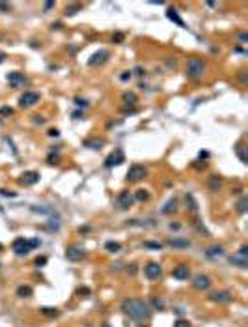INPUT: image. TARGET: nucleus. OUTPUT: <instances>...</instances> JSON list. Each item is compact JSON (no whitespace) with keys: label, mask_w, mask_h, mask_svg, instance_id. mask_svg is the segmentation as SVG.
<instances>
[{"label":"nucleus","mask_w":248,"mask_h":327,"mask_svg":"<svg viewBox=\"0 0 248 327\" xmlns=\"http://www.w3.org/2000/svg\"><path fill=\"white\" fill-rule=\"evenodd\" d=\"M105 249H106L108 252H120V250H121V243H118V241H106Z\"/></svg>","instance_id":"23"},{"label":"nucleus","mask_w":248,"mask_h":327,"mask_svg":"<svg viewBox=\"0 0 248 327\" xmlns=\"http://www.w3.org/2000/svg\"><path fill=\"white\" fill-rule=\"evenodd\" d=\"M181 228V224H177V223H170V230H179Z\"/></svg>","instance_id":"43"},{"label":"nucleus","mask_w":248,"mask_h":327,"mask_svg":"<svg viewBox=\"0 0 248 327\" xmlns=\"http://www.w3.org/2000/svg\"><path fill=\"white\" fill-rule=\"evenodd\" d=\"M134 200L146 202V200H149V193H147L146 189H138V191H136V195H134Z\"/></svg>","instance_id":"24"},{"label":"nucleus","mask_w":248,"mask_h":327,"mask_svg":"<svg viewBox=\"0 0 248 327\" xmlns=\"http://www.w3.org/2000/svg\"><path fill=\"white\" fill-rule=\"evenodd\" d=\"M144 273H146V277H147L149 280H155V278H159V277L162 275V269H161V266L157 264V262H149V264L144 267Z\"/></svg>","instance_id":"8"},{"label":"nucleus","mask_w":248,"mask_h":327,"mask_svg":"<svg viewBox=\"0 0 248 327\" xmlns=\"http://www.w3.org/2000/svg\"><path fill=\"white\" fill-rule=\"evenodd\" d=\"M37 181H39V172H36V170H28V172H25L21 176V183L22 185H34Z\"/></svg>","instance_id":"12"},{"label":"nucleus","mask_w":248,"mask_h":327,"mask_svg":"<svg viewBox=\"0 0 248 327\" xmlns=\"http://www.w3.org/2000/svg\"><path fill=\"white\" fill-rule=\"evenodd\" d=\"M112 39H114L116 43H121V41H123V34H120V32H118V34L112 36Z\"/></svg>","instance_id":"37"},{"label":"nucleus","mask_w":248,"mask_h":327,"mask_svg":"<svg viewBox=\"0 0 248 327\" xmlns=\"http://www.w3.org/2000/svg\"><path fill=\"white\" fill-rule=\"evenodd\" d=\"M84 146L90 148V150H101L105 146V140H101V138H90V140H84Z\"/></svg>","instance_id":"17"},{"label":"nucleus","mask_w":248,"mask_h":327,"mask_svg":"<svg viewBox=\"0 0 248 327\" xmlns=\"http://www.w3.org/2000/svg\"><path fill=\"white\" fill-rule=\"evenodd\" d=\"M13 250H15V254H19V256H25V254H28V252L32 250V247H30V243H28L26 238H17V239L13 241Z\"/></svg>","instance_id":"6"},{"label":"nucleus","mask_w":248,"mask_h":327,"mask_svg":"<svg viewBox=\"0 0 248 327\" xmlns=\"http://www.w3.org/2000/svg\"><path fill=\"white\" fill-rule=\"evenodd\" d=\"M166 243L174 249H189L190 247V239H187V238H170Z\"/></svg>","instance_id":"13"},{"label":"nucleus","mask_w":248,"mask_h":327,"mask_svg":"<svg viewBox=\"0 0 248 327\" xmlns=\"http://www.w3.org/2000/svg\"><path fill=\"white\" fill-rule=\"evenodd\" d=\"M235 153H237V157L241 159V163H244V165H246V163H248V157H246V148L242 146V142H239V144L235 146Z\"/></svg>","instance_id":"20"},{"label":"nucleus","mask_w":248,"mask_h":327,"mask_svg":"<svg viewBox=\"0 0 248 327\" xmlns=\"http://www.w3.org/2000/svg\"><path fill=\"white\" fill-rule=\"evenodd\" d=\"M52 6H54V2H47V4H45V10H51Z\"/></svg>","instance_id":"49"},{"label":"nucleus","mask_w":248,"mask_h":327,"mask_svg":"<svg viewBox=\"0 0 248 327\" xmlns=\"http://www.w3.org/2000/svg\"><path fill=\"white\" fill-rule=\"evenodd\" d=\"M211 299H213L215 303H230V301H231V294H230V292H215V294L211 295Z\"/></svg>","instance_id":"16"},{"label":"nucleus","mask_w":248,"mask_h":327,"mask_svg":"<svg viewBox=\"0 0 248 327\" xmlns=\"http://www.w3.org/2000/svg\"><path fill=\"white\" fill-rule=\"evenodd\" d=\"M28 243H30V247H32V249H36V247H39V245H41V241H39V239H28Z\"/></svg>","instance_id":"38"},{"label":"nucleus","mask_w":248,"mask_h":327,"mask_svg":"<svg viewBox=\"0 0 248 327\" xmlns=\"http://www.w3.org/2000/svg\"><path fill=\"white\" fill-rule=\"evenodd\" d=\"M187 204L190 206V209H192V211H196V209H198V204H196V200H194V196H192L190 193L187 195Z\"/></svg>","instance_id":"27"},{"label":"nucleus","mask_w":248,"mask_h":327,"mask_svg":"<svg viewBox=\"0 0 248 327\" xmlns=\"http://www.w3.org/2000/svg\"><path fill=\"white\" fill-rule=\"evenodd\" d=\"M10 4H4V2H0V10H6V11H10Z\"/></svg>","instance_id":"44"},{"label":"nucleus","mask_w":248,"mask_h":327,"mask_svg":"<svg viewBox=\"0 0 248 327\" xmlns=\"http://www.w3.org/2000/svg\"><path fill=\"white\" fill-rule=\"evenodd\" d=\"M0 114H2V116H10V114H13V108H10V107H2V108H0Z\"/></svg>","instance_id":"35"},{"label":"nucleus","mask_w":248,"mask_h":327,"mask_svg":"<svg viewBox=\"0 0 248 327\" xmlns=\"http://www.w3.org/2000/svg\"><path fill=\"white\" fill-rule=\"evenodd\" d=\"M36 264H37V266H45V264H47V258H45V256H41V258L36 260Z\"/></svg>","instance_id":"41"},{"label":"nucleus","mask_w":248,"mask_h":327,"mask_svg":"<svg viewBox=\"0 0 248 327\" xmlns=\"http://www.w3.org/2000/svg\"><path fill=\"white\" fill-rule=\"evenodd\" d=\"M121 163H125V155H123L121 150H114V152H112V153L105 159V165H106L108 168L118 167V165H121Z\"/></svg>","instance_id":"5"},{"label":"nucleus","mask_w":248,"mask_h":327,"mask_svg":"<svg viewBox=\"0 0 248 327\" xmlns=\"http://www.w3.org/2000/svg\"><path fill=\"white\" fill-rule=\"evenodd\" d=\"M78 295H90V290H88V288H80V290H78Z\"/></svg>","instance_id":"42"},{"label":"nucleus","mask_w":248,"mask_h":327,"mask_svg":"<svg viewBox=\"0 0 248 327\" xmlns=\"http://www.w3.org/2000/svg\"><path fill=\"white\" fill-rule=\"evenodd\" d=\"M172 275H174V278H177V280H189V277H190V267L181 264V266L174 267Z\"/></svg>","instance_id":"10"},{"label":"nucleus","mask_w":248,"mask_h":327,"mask_svg":"<svg viewBox=\"0 0 248 327\" xmlns=\"http://www.w3.org/2000/svg\"><path fill=\"white\" fill-rule=\"evenodd\" d=\"M121 310L134 321H144V320H149V316H151L149 305L140 299H125L121 303Z\"/></svg>","instance_id":"1"},{"label":"nucleus","mask_w":248,"mask_h":327,"mask_svg":"<svg viewBox=\"0 0 248 327\" xmlns=\"http://www.w3.org/2000/svg\"><path fill=\"white\" fill-rule=\"evenodd\" d=\"M175 209H177V200H175V198H172V200H170V202H166V206L162 207V213H164V215H168V213L175 211Z\"/></svg>","instance_id":"22"},{"label":"nucleus","mask_w":248,"mask_h":327,"mask_svg":"<svg viewBox=\"0 0 248 327\" xmlns=\"http://www.w3.org/2000/svg\"><path fill=\"white\" fill-rule=\"evenodd\" d=\"M39 312H41L43 316H49V318H56V316H58V310H56V309H49V307L41 309Z\"/></svg>","instance_id":"25"},{"label":"nucleus","mask_w":248,"mask_h":327,"mask_svg":"<svg viewBox=\"0 0 248 327\" xmlns=\"http://www.w3.org/2000/svg\"><path fill=\"white\" fill-rule=\"evenodd\" d=\"M0 195H2V196H10V198H13V196H15V193H13V191H6V189H0Z\"/></svg>","instance_id":"36"},{"label":"nucleus","mask_w":248,"mask_h":327,"mask_svg":"<svg viewBox=\"0 0 248 327\" xmlns=\"http://www.w3.org/2000/svg\"><path fill=\"white\" fill-rule=\"evenodd\" d=\"M108 51H99V53H95V54H92V58L88 60V64L90 65H99V64H105L106 60H108Z\"/></svg>","instance_id":"14"},{"label":"nucleus","mask_w":248,"mask_h":327,"mask_svg":"<svg viewBox=\"0 0 248 327\" xmlns=\"http://www.w3.org/2000/svg\"><path fill=\"white\" fill-rule=\"evenodd\" d=\"M146 176V168L142 165H132L127 172V179L129 181H140L142 178Z\"/></svg>","instance_id":"7"},{"label":"nucleus","mask_w":248,"mask_h":327,"mask_svg":"<svg viewBox=\"0 0 248 327\" xmlns=\"http://www.w3.org/2000/svg\"><path fill=\"white\" fill-rule=\"evenodd\" d=\"M174 327H190V321L189 320H177L174 323Z\"/></svg>","instance_id":"31"},{"label":"nucleus","mask_w":248,"mask_h":327,"mask_svg":"<svg viewBox=\"0 0 248 327\" xmlns=\"http://www.w3.org/2000/svg\"><path fill=\"white\" fill-rule=\"evenodd\" d=\"M220 185H222V179L216 178V176H213V178H211V189H218Z\"/></svg>","instance_id":"30"},{"label":"nucleus","mask_w":248,"mask_h":327,"mask_svg":"<svg viewBox=\"0 0 248 327\" xmlns=\"http://www.w3.org/2000/svg\"><path fill=\"white\" fill-rule=\"evenodd\" d=\"M239 256H241L242 260H246V256H248V247H246V245H242V247H241V250H239Z\"/></svg>","instance_id":"34"},{"label":"nucleus","mask_w":248,"mask_h":327,"mask_svg":"<svg viewBox=\"0 0 248 327\" xmlns=\"http://www.w3.org/2000/svg\"><path fill=\"white\" fill-rule=\"evenodd\" d=\"M120 79H121V81H129V79H131V71H123Z\"/></svg>","instance_id":"40"},{"label":"nucleus","mask_w":248,"mask_h":327,"mask_svg":"<svg viewBox=\"0 0 248 327\" xmlns=\"http://www.w3.org/2000/svg\"><path fill=\"white\" fill-rule=\"evenodd\" d=\"M58 135H60L58 129H51V131H49V136H58Z\"/></svg>","instance_id":"45"},{"label":"nucleus","mask_w":248,"mask_h":327,"mask_svg":"<svg viewBox=\"0 0 248 327\" xmlns=\"http://www.w3.org/2000/svg\"><path fill=\"white\" fill-rule=\"evenodd\" d=\"M82 6L80 4H73V6H67V10H65V15H75L78 10H80Z\"/></svg>","instance_id":"26"},{"label":"nucleus","mask_w":248,"mask_h":327,"mask_svg":"<svg viewBox=\"0 0 248 327\" xmlns=\"http://www.w3.org/2000/svg\"><path fill=\"white\" fill-rule=\"evenodd\" d=\"M123 101L132 105V103H136V96H134V93H123Z\"/></svg>","instance_id":"29"},{"label":"nucleus","mask_w":248,"mask_h":327,"mask_svg":"<svg viewBox=\"0 0 248 327\" xmlns=\"http://www.w3.org/2000/svg\"><path fill=\"white\" fill-rule=\"evenodd\" d=\"M246 39H248V36H246V34H241V36H239V41H246Z\"/></svg>","instance_id":"47"},{"label":"nucleus","mask_w":248,"mask_h":327,"mask_svg":"<svg viewBox=\"0 0 248 327\" xmlns=\"http://www.w3.org/2000/svg\"><path fill=\"white\" fill-rule=\"evenodd\" d=\"M49 223H51V224L47 226L49 230H54V232H56V230H60V219H58V217H56V219H51Z\"/></svg>","instance_id":"28"},{"label":"nucleus","mask_w":248,"mask_h":327,"mask_svg":"<svg viewBox=\"0 0 248 327\" xmlns=\"http://www.w3.org/2000/svg\"><path fill=\"white\" fill-rule=\"evenodd\" d=\"M22 81H25V77H22V73H19V71H13V73H8V82L11 84V86H19Z\"/></svg>","instance_id":"19"},{"label":"nucleus","mask_w":248,"mask_h":327,"mask_svg":"<svg viewBox=\"0 0 248 327\" xmlns=\"http://www.w3.org/2000/svg\"><path fill=\"white\" fill-rule=\"evenodd\" d=\"M166 17L172 21V22H175V25H179V26H185V22H183V19L179 17V13L174 10V8H170L168 11H166Z\"/></svg>","instance_id":"18"},{"label":"nucleus","mask_w":248,"mask_h":327,"mask_svg":"<svg viewBox=\"0 0 248 327\" xmlns=\"http://www.w3.org/2000/svg\"><path fill=\"white\" fill-rule=\"evenodd\" d=\"M77 105H78V107H86V101H82V99H77Z\"/></svg>","instance_id":"48"},{"label":"nucleus","mask_w":248,"mask_h":327,"mask_svg":"<svg viewBox=\"0 0 248 327\" xmlns=\"http://www.w3.org/2000/svg\"><path fill=\"white\" fill-rule=\"evenodd\" d=\"M34 118H36V120H34L36 124H43V122H45V118H41V116H34Z\"/></svg>","instance_id":"46"},{"label":"nucleus","mask_w":248,"mask_h":327,"mask_svg":"<svg viewBox=\"0 0 248 327\" xmlns=\"http://www.w3.org/2000/svg\"><path fill=\"white\" fill-rule=\"evenodd\" d=\"M205 71V64L201 58H190L187 62V75L190 79H200Z\"/></svg>","instance_id":"2"},{"label":"nucleus","mask_w":248,"mask_h":327,"mask_svg":"<svg viewBox=\"0 0 248 327\" xmlns=\"http://www.w3.org/2000/svg\"><path fill=\"white\" fill-rule=\"evenodd\" d=\"M192 286H194L196 290H207V288L211 286V278H209L207 275H198V277H194Z\"/></svg>","instance_id":"11"},{"label":"nucleus","mask_w":248,"mask_h":327,"mask_svg":"<svg viewBox=\"0 0 248 327\" xmlns=\"http://www.w3.org/2000/svg\"><path fill=\"white\" fill-rule=\"evenodd\" d=\"M222 254H224V247H220V245H213V247L205 249V256H207V258H220Z\"/></svg>","instance_id":"15"},{"label":"nucleus","mask_w":248,"mask_h":327,"mask_svg":"<svg viewBox=\"0 0 248 327\" xmlns=\"http://www.w3.org/2000/svg\"><path fill=\"white\" fill-rule=\"evenodd\" d=\"M153 305H155L157 309H164V301H161V299H155V301H153Z\"/></svg>","instance_id":"39"},{"label":"nucleus","mask_w":248,"mask_h":327,"mask_svg":"<svg viewBox=\"0 0 248 327\" xmlns=\"http://www.w3.org/2000/svg\"><path fill=\"white\" fill-rule=\"evenodd\" d=\"M32 294H34V292H32L30 286H19V288H17V297H22V299H25V297H32Z\"/></svg>","instance_id":"21"},{"label":"nucleus","mask_w":248,"mask_h":327,"mask_svg":"<svg viewBox=\"0 0 248 327\" xmlns=\"http://www.w3.org/2000/svg\"><path fill=\"white\" fill-rule=\"evenodd\" d=\"M84 254H86V250L80 245H71V247H67V250H65V258L69 262H80L84 258Z\"/></svg>","instance_id":"3"},{"label":"nucleus","mask_w":248,"mask_h":327,"mask_svg":"<svg viewBox=\"0 0 248 327\" xmlns=\"http://www.w3.org/2000/svg\"><path fill=\"white\" fill-rule=\"evenodd\" d=\"M237 207H239V211H241V213H244V211H246V196H242V198H241V202H239V206H237Z\"/></svg>","instance_id":"32"},{"label":"nucleus","mask_w":248,"mask_h":327,"mask_svg":"<svg viewBox=\"0 0 248 327\" xmlns=\"http://www.w3.org/2000/svg\"><path fill=\"white\" fill-rule=\"evenodd\" d=\"M4 58H6V56H4L2 53H0V64H2V62H4Z\"/></svg>","instance_id":"50"},{"label":"nucleus","mask_w":248,"mask_h":327,"mask_svg":"<svg viewBox=\"0 0 248 327\" xmlns=\"http://www.w3.org/2000/svg\"><path fill=\"white\" fill-rule=\"evenodd\" d=\"M39 101V93H36V92H25L21 96V99H19V103H21V107H32V105H36Z\"/></svg>","instance_id":"9"},{"label":"nucleus","mask_w":248,"mask_h":327,"mask_svg":"<svg viewBox=\"0 0 248 327\" xmlns=\"http://www.w3.org/2000/svg\"><path fill=\"white\" fill-rule=\"evenodd\" d=\"M144 247H147V249H161L162 245H161V243H155V241H146Z\"/></svg>","instance_id":"33"},{"label":"nucleus","mask_w":248,"mask_h":327,"mask_svg":"<svg viewBox=\"0 0 248 327\" xmlns=\"http://www.w3.org/2000/svg\"><path fill=\"white\" fill-rule=\"evenodd\" d=\"M132 202H134V196L129 193V191H121L120 195H118V198H116V206H118V209H129L131 206H132Z\"/></svg>","instance_id":"4"}]
</instances>
